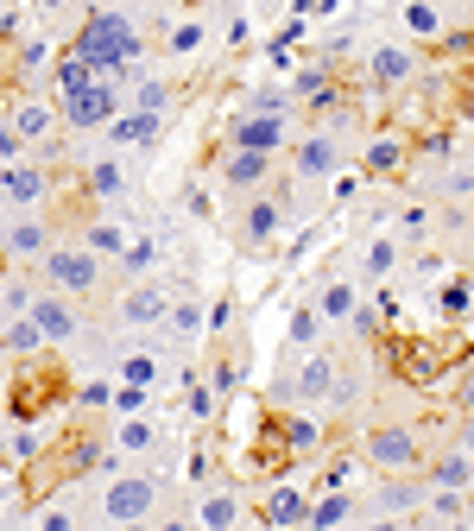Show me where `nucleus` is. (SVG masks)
Wrapping results in <instances>:
<instances>
[{"mask_svg":"<svg viewBox=\"0 0 474 531\" xmlns=\"http://www.w3.org/2000/svg\"><path fill=\"white\" fill-rule=\"evenodd\" d=\"M76 57H83V64H95V76H102V83H114V76H127L133 57H140V32H133L127 13L95 7V13L83 19V32H76Z\"/></svg>","mask_w":474,"mask_h":531,"instance_id":"f257e3e1","label":"nucleus"},{"mask_svg":"<svg viewBox=\"0 0 474 531\" xmlns=\"http://www.w3.org/2000/svg\"><path fill=\"white\" fill-rule=\"evenodd\" d=\"M285 140H291V121H285L279 95H260L247 114H234V121H228V152H266V159H272Z\"/></svg>","mask_w":474,"mask_h":531,"instance_id":"f03ea898","label":"nucleus"},{"mask_svg":"<svg viewBox=\"0 0 474 531\" xmlns=\"http://www.w3.org/2000/svg\"><path fill=\"white\" fill-rule=\"evenodd\" d=\"M38 272H45L57 291L83 298V291H95V279H102V253H89V247H51L45 260H38Z\"/></svg>","mask_w":474,"mask_h":531,"instance_id":"7ed1b4c3","label":"nucleus"},{"mask_svg":"<svg viewBox=\"0 0 474 531\" xmlns=\"http://www.w3.org/2000/svg\"><path fill=\"white\" fill-rule=\"evenodd\" d=\"M152 506H158V487L152 481H140V475H121L102 494V513L114 519V525H146L152 519Z\"/></svg>","mask_w":474,"mask_h":531,"instance_id":"20e7f679","label":"nucleus"},{"mask_svg":"<svg viewBox=\"0 0 474 531\" xmlns=\"http://www.w3.org/2000/svg\"><path fill=\"white\" fill-rule=\"evenodd\" d=\"M114 108H121L114 83H95L76 102H64V121H70V133H95V127H114Z\"/></svg>","mask_w":474,"mask_h":531,"instance_id":"39448f33","label":"nucleus"},{"mask_svg":"<svg viewBox=\"0 0 474 531\" xmlns=\"http://www.w3.org/2000/svg\"><path fill=\"white\" fill-rule=\"evenodd\" d=\"M367 456H373V468H418V437L411 430H373Z\"/></svg>","mask_w":474,"mask_h":531,"instance_id":"423d86ee","label":"nucleus"},{"mask_svg":"<svg viewBox=\"0 0 474 531\" xmlns=\"http://www.w3.org/2000/svg\"><path fill=\"white\" fill-rule=\"evenodd\" d=\"M241 234H247L253 247L279 241V234H285V203H279V196H260V203H247V222H241Z\"/></svg>","mask_w":474,"mask_h":531,"instance_id":"0eeeda50","label":"nucleus"},{"mask_svg":"<svg viewBox=\"0 0 474 531\" xmlns=\"http://www.w3.org/2000/svg\"><path fill=\"white\" fill-rule=\"evenodd\" d=\"M7 253L13 260H45V222H38V215H13L7 222Z\"/></svg>","mask_w":474,"mask_h":531,"instance_id":"6e6552de","label":"nucleus"},{"mask_svg":"<svg viewBox=\"0 0 474 531\" xmlns=\"http://www.w3.org/2000/svg\"><path fill=\"white\" fill-rule=\"evenodd\" d=\"M165 310H171L165 291H133V298H121V310H114V317H121V329H152Z\"/></svg>","mask_w":474,"mask_h":531,"instance_id":"1a4fd4ad","label":"nucleus"},{"mask_svg":"<svg viewBox=\"0 0 474 531\" xmlns=\"http://www.w3.org/2000/svg\"><path fill=\"white\" fill-rule=\"evenodd\" d=\"M298 392H304V399H329V392H335V354H323V348H310V354H304V367H298Z\"/></svg>","mask_w":474,"mask_h":531,"instance_id":"9d476101","label":"nucleus"},{"mask_svg":"<svg viewBox=\"0 0 474 531\" xmlns=\"http://www.w3.org/2000/svg\"><path fill=\"white\" fill-rule=\"evenodd\" d=\"M32 317H38V329H45L51 342H70V336H76V310H70V298H38Z\"/></svg>","mask_w":474,"mask_h":531,"instance_id":"9b49d317","label":"nucleus"},{"mask_svg":"<svg viewBox=\"0 0 474 531\" xmlns=\"http://www.w3.org/2000/svg\"><path fill=\"white\" fill-rule=\"evenodd\" d=\"M0 184H7V203H13V209H32L38 196H45V177H38V165H7V177H0Z\"/></svg>","mask_w":474,"mask_h":531,"instance_id":"f8f14e48","label":"nucleus"},{"mask_svg":"<svg viewBox=\"0 0 474 531\" xmlns=\"http://www.w3.org/2000/svg\"><path fill=\"white\" fill-rule=\"evenodd\" d=\"M304 519H310V506L298 487H272L266 494V525H304Z\"/></svg>","mask_w":474,"mask_h":531,"instance_id":"ddd939ff","label":"nucleus"},{"mask_svg":"<svg viewBox=\"0 0 474 531\" xmlns=\"http://www.w3.org/2000/svg\"><path fill=\"white\" fill-rule=\"evenodd\" d=\"M405 165V140L399 133H380V140H367V177H392Z\"/></svg>","mask_w":474,"mask_h":531,"instance_id":"4468645a","label":"nucleus"},{"mask_svg":"<svg viewBox=\"0 0 474 531\" xmlns=\"http://www.w3.org/2000/svg\"><path fill=\"white\" fill-rule=\"evenodd\" d=\"M298 177L316 184V177H335V140H304L298 146Z\"/></svg>","mask_w":474,"mask_h":531,"instance_id":"2eb2a0df","label":"nucleus"},{"mask_svg":"<svg viewBox=\"0 0 474 531\" xmlns=\"http://www.w3.org/2000/svg\"><path fill=\"white\" fill-rule=\"evenodd\" d=\"M95 83H102V76H95V64H83V57H64V64H57V95H64V102H76V95H83V89H95Z\"/></svg>","mask_w":474,"mask_h":531,"instance_id":"dca6fc26","label":"nucleus"},{"mask_svg":"<svg viewBox=\"0 0 474 531\" xmlns=\"http://www.w3.org/2000/svg\"><path fill=\"white\" fill-rule=\"evenodd\" d=\"M266 171H272V159H266V152H228V184H234V190H253V184H266Z\"/></svg>","mask_w":474,"mask_h":531,"instance_id":"f3484780","label":"nucleus"},{"mask_svg":"<svg viewBox=\"0 0 474 531\" xmlns=\"http://www.w3.org/2000/svg\"><path fill=\"white\" fill-rule=\"evenodd\" d=\"M405 76H411V51H399V45H380V51H373V83L399 89Z\"/></svg>","mask_w":474,"mask_h":531,"instance_id":"a211bd4d","label":"nucleus"},{"mask_svg":"<svg viewBox=\"0 0 474 531\" xmlns=\"http://www.w3.org/2000/svg\"><path fill=\"white\" fill-rule=\"evenodd\" d=\"M196 525H209V531L241 525V506H234V494H203V506H196Z\"/></svg>","mask_w":474,"mask_h":531,"instance_id":"6ab92c4d","label":"nucleus"},{"mask_svg":"<svg viewBox=\"0 0 474 531\" xmlns=\"http://www.w3.org/2000/svg\"><path fill=\"white\" fill-rule=\"evenodd\" d=\"M158 133V114H127V121L108 127V146H146Z\"/></svg>","mask_w":474,"mask_h":531,"instance_id":"aec40b11","label":"nucleus"},{"mask_svg":"<svg viewBox=\"0 0 474 531\" xmlns=\"http://www.w3.org/2000/svg\"><path fill=\"white\" fill-rule=\"evenodd\" d=\"M405 13V32L411 38H443V13L430 7V0H411V7H399Z\"/></svg>","mask_w":474,"mask_h":531,"instance_id":"412c9836","label":"nucleus"},{"mask_svg":"<svg viewBox=\"0 0 474 531\" xmlns=\"http://www.w3.org/2000/svg\"><path fill=\"white\" fill-rule=\"evenodd\" d=\"M424 506V487H380V494H373V513H418Z\"/></svg>","mask_w":474,"mask_h":531,"instance_id":"4be33fe9","label":"nucleus"},{"mask_svg":"<svg viewBox=\"0 0 474 531\" xmlns=\"http://www.w3.org/2000/svg\"><path fill=\"white\" fill-rule=\"evenodd\" d=\"M304 525H316V531H329V525H348V494H342V487H329V494L310 506V519H304Z\"/></svg>","mask_w":474,"mask_h":531,"instance_id":"5701e85b","label":"nucleus"},{"mask_svg":"<svg viewBox=\"0 0 474 531\" xmlns=\"http://www.w3.org/2000/svg\"><path fill=\"white\" fill-rule=\"evenodd\" d=\"M430 481L449 487V494H462V487H474V462L468 456H443L437 468H430Z\"/></svg>","mask_w":474,"mask_h":531,"instance_id":"b1692460","label":"nucleus"},{"mask_svg":"<svg viewBox=\"0 0 474 531\" xmlns=\"http://www.w3.org/2000/svg\"><path fill=\"white\" fill-rule=\"evenodd\" d=\"M38 342H51L45 329H38V317H7V354H32Z\"/></svg>","mask_w":474,"mask_h":531,"instance_id":"393cba45","label":"nucleus"},{"mask_svg":"<svg viewBox=\"0 0 474 531\" xmlns=\"http://www.w3.org/2000/svg\"><path fill=\"white\" fill-rule=\"evenodd\" d=\"M121 380H127V386H152V380H158V354H152V348L121 354Z\"/></svg>","mask_w":474,"mask_h":531,"instance_id":"a878e982","label":"nucleus"},{"mask_svg":"<svg viewBox=\"0 0 474 531\" xmlns=\"http://www.w3.org/2000/svg\"><path fill=\"white\" fill-rule=\"evenodd\" d=\"M89 190L102 196V203H114V196L127 190V177H121V165H114V159H102V165H89Z\"/></svg>","mask_w":474,"mask_h":531,"instance_id":"bb28decb","label":"nucleus"},{"mask_svg":"<svg viewBox=\"0 0 474 531\" xmlns=\"http://www.w3.org/2000/svg\"><path fill=\"white\" fill-rule=\"evenodd\" d=\"M13 127H19V140H38V133L51 127V108L45 102H19L13 108Z\"/></svg>","mask_w":474,"mask_h":531,"instance_id":"cd10ccee","label":"nucleus"},{"mask_svg":"<svg viewBox=\"0 0 474 531\" xmlns=\"http://www.w3.org/2000/svg\"><path fill=\"white\" fill-rule=\"evenodd\" d=\"M89 253H102V260H114V253H127V234H121V222H95V228H89Z\"/></svg>","mask_w":474,"mask_h":531,"instance_id":"c85d7f7f","label":"nucleus"},{"mask_svg":"<svg viewBox=\"0 0 474 531\" xmlns=\"http://www.w3.org/2000/svg\"><path fill=\"white\" fill-rule=\"evenodd\" d=\"M354 304H361V298H354V285H348V279L323 285V317H354Z\"/></svg>","mask_w":474,"mask_h":531,"instance_id":"c756f323","label":"nucleus"},{"mask_svg":"<svg viewBox=\"0 0 474 531\" xmlns=\"http://www.w3.org/2000/svg\"><path fill=\"white\" fill-rule=\"evenodd\" d=\"M316 336H323V310H291V342L316 348Z\"/></svg>","mask_w":474,"mask_h":531,"instance_id":"7c9ffc66","label":"nucleus"},{"mask_svg":"<svg viewBox=\"0 0 474 531\" xmlns=\"http://www.w3.org/2000/svg\"><path fill=\"white\" fill-rule=\"evenodd\" d=\"M392 260H399V241H367V253H361V266L373 272V279H386Z\"/></svg>","mask_w":474,"mask_h":531,"instance_id":"2f4dec72","label":"nucleus"},{"mask_svg":"<svg viewBox=\"0 0 474 531\" xmlns=\"http://www.w3.org/2000/svg\"><path fill=\"white\" fill-rule=\"evenodd\" d=\"M298 95H304V102H316V108H329V102H335L329 70H304V76H298Z\"/></svg>","mask_w":474,"mask_h":531,"instance_id":"473e14b6","label":"nucleus"},{"mask_svg":"<svg viewBox=\"0 0 474 531\" xmlns=\"http://www.w3.org/2000/svg\"><path fill=\"white\" fill-rule=\"evenodd\" d=\"M0 304H7V317H32V279H19V272H13V279H7V298H0Z\"/></svg>","mask_w":474,"mask_h":531,"instance_id":"72a5a7b5","label":"nucleus"},{"mask_svg":"<svg viewBox=\"0 0 474 531\" xmlns=\"http://www.w3.org/2000/svg\"><path fill=\"white\" fill-rule=\"evenodd\" d=\"M468 310H474V285L468 279H449L443 285V317H468Z\"/></svg>","mask_w":474,"mask_h":531,"instance_id":"f704fd0d","label":"nucleus"},{"mask_svg":"<svg viewBox=\"0 0 474 531\" xmlns=\"http://www.w3.org/2000/svg\"><path fill=\"white\" fill-rule=\"evenodd\" d=\"M146 399H152V386H114V418H133V411H146Z\"/></svg>","mask_w":474,"mask_h":531,"instance_id":"c9c22d12","label":"nucleus"},{"mask_svg":"<svg viewBox=\"0 0 474 531\" xmlns=\"http://www.w3.org/2000/svg\"><path fill=\"white\" fill-rule=\"evenodd\" d=\"M203 323H209V310H196V304H171V329H177V336H203Z\"/></svg>","mask_w":474,"mask_h":531,"instance_id":"e433bc0d","label":"nucleus"},{"mask_svg":"<svg viewBox=\"0 0 474 531\" xmlns=\"http://www.w3.org/2000/svg\"><path fill=\"white\" fill-rule=\"evenodd\" d=\"M158 443V430L140 424V418H121V449H152Z\"/></svg>","mask_w":474,"mask_h":531,"instance_id":"4c0bfd02","label":"nucleus"},{"mask_svg":"<svg viewBox=\"0 0 474 531\" xmlns=\"http://www.w3.org/2000/svg\"><path fill=\"white\" fill-rule=\"evenodd\" d=\"M399 234H405V241H424V234H430V215H424V203L399 209Z\"/></svg>","mask_w":474,"mask_h":531,"instance_id":"58836bf2","label":"nucleus"},{"mask_svg":"<svg viewBox=\"0 0 474 531\" xmlns=\"http://www.w3.org/2000/svg\"><path fill=\"white\" fill-rule=\"evenodd\" d=\"M158 266V241H140V247H127V266L121 272H133V279H140V272H152Z\"/></svg>","mask_w":474,"mask_h":531,"instance_id":"ea45409f","label":"nucleus"},{"mask_svg":"<svg viewBox=\"0 0 474 531\" xmlns=\"http://www.w3.org/2000/svg\"><path fill=\"white\" fill-rule=\"evenodd\" d=\"M203 45V26H196V19H177L171 26V51H196Z\"/></svg>","mask_w":474,"mask_h":531,"instance_id":"a19ab883","label":"nucleus"},{"mask_svg":"<svg viewBox=\"0 0 474 531\" xmlns=\"http://www.w3.org/2000/svg\"><path fill=\"white\" fill-rule=\"evenodd\" d=\"M7 456H13V462H32V456H38V430H13V437H7Z\"/></svg>","mask_w":474,"mask_h":531,"instance_id":"79ce46f5","label":"nucleus"},{"mask_svg":"<svg viewBox=\"0 0 474 531\" xmlns=\"http://www.w3.org/2000/svg\"><path fill=\"white\" fill-rule=\"evenodd\" d=\"M380 317H386L380 304H354V317H348V323H354V336H373V329H380Z\"/></svg>","mask_w":474,"mask_h":531,"instance_id":"37998d69","label":"nucleus"},{"mask_svg":"<svg viewBox=\"0 0 474 531\" xmlns=\"http://www.w3.org/2000/svg\"><path fill=\"white\" fill-rule=\"evenodd\" d=\"M165 108H171V89L165 83H146L140 89V114H165Z\"/></svg>","mask_w":474,"mask_h":531,"instance_id":"c03bdc74","label":"nucleus"},{"mask_svg":"<svg viewBox=\"0 0 474 531\" xmlns=\"http://www.w3.org/2000/svg\"><path fill=\"white\" fill-rule=\"evenodd\" d=\"M285 443H291V449H310V443H316V418H291V424H285Z\"/></svg>","mask_w":474,"mask_h":531,"instance_id":"a18cd8bd","label":"nucleus"},{"mask_svg":"<svg viewBox=\"0 0 474 531\" xmlns=\"http://www.w3.org/2000/svg\"><path fill=\"white\" fill-rule=\"evenodd\" d=\"M215 399H222L215 386H190V418H215Z\"/></svg>","mask_w":474,"mask_h":531,"instance_id":"49530a36","label":"nucleus"},{"mask_svg":"<svg viewBox=\"0 0 474 531\" xmlns=\"http://www.w3.org/2000/svg\"><path fill=\"white\" fill-rule=\"evenodd\" d=\"M51 64V45H45V38H32V45H26V64H19V70H45Z\"/></svg>","mask_w":474,"mask_h":531,"instance_id":"de8ad7c7","label":"nucleus"},{"mask_svg":"<svg viewBox=\"0 0 474 531\" xmlns=\"http://www.w3.org/2000/svg\"><path fill=\"white\" fill-rule=\"evenodd\" d=\"M418 272H424V279H443L449 260H443V253H418Z\"/></svg>","mask_w":474,"mask_h":531,"instance_id":"09e8293b","label":"nucleus"},{"mask_svg":"<svg viewBox=\"0 0 474 531\" xmlns=\"http://www.w3.org/2000/svg\"><path fill=\"white\" fill-rule=\"evenodd\" d=\"M234 380H241V373H234L228 361H222V367H215V373H209V386H215V392H222V399H228V392H234Z\"/></svg>","mask_w":474,"mask_h":531,"instance_id":"8fccbe9b","label":"nucleus"},{"mask_svg":"<svg viewBox=\"0 0 474 531\" xmlns=\"http://www.w3.org/2000/svg\"><path fill=\"white\" fill-rule=\"evenodd\" d=\"M449 196H474V171H468V165L449 171Z\"/></svg>","mask_w":474,"mask_h":531,"instance_id":"3c124183","label":"nucleus"},{"mask_svg":"<svg viewBox=\"0 0 474 531\" xmlns=\"http://www.w3.org/2000/svg\"><path fill=\"white\" fill-rule=\"evenodd\" d=\"M32 525H38V531H64L70 519H64V513H57V506H45V513H32Z\"/></svg>","mask_w":474,"mask_h":531,"instance_id":"603ef678","label":"nucleus"},{"mask_svg":"<svg viewBox=\"0 0 474 531\" xmlns=\"http://www.w3.org/2000/svg\"><path fill=\"white\" fill-rule=\"evenodd\" d=\"M0 159H7V165H26V159H19V133H13V127L0 133Z\"/></svg>","mask_w":474,"mask_h":531,"instance_id":"864d4df0","label":"nucleus"},{"mask_svg":"<svg viewBox=\"0 0 474 531\" xmlns=\"http://www.w3.org/2000/svg\"><path fill=\"white\" fill-rule=\"evenodd\" d=\"M76 405H114V392L108 386H83V392H76Z\"/></svg>","mask_w":474,"mask_h":531,"instance_id":"5fc2aeb1","label":"nucleus"},{"mask_svg":"<svg viewBox=\"0 0 474 531\" xmlns=\"http://www.w3.org/2000/svg\"><path fill=\"white\" fill-rule=\"evenodd\" d=\"M209 468H215V456H209V449H196V456H190V481H209Z\"/></svg>","mask_w":474,"mask_h":531,"instance_id":"6e6d98bb","label":"nucleus"},{"mask_svg":"<svg viewBox=\"0 0 474 531\" xmlns=\"http://www.w3.org/2000/svg\"><path fill=\"white\" fill-rule=\"evenodd\" d=\"M348 481H354V462H335L329 475H323V487H348Z\"/></svg>","mask_w":474,"mask_h":531,"instance_id":"4d7b16f0","label":"nucleus"},{"mask_svg":"<svg viewBox=\"0 0 474 531\" xmlns=\"http://www.w3.org/2000/svg\"><path fill=\"white\" fill-rule=\"evenodd\" d=\"M468 399H474V380H468Z\"/></svg>","mask_w":474,"mask_h":531,"instance_id":"13d9d810","label":"nucleus"}]
</instances>
